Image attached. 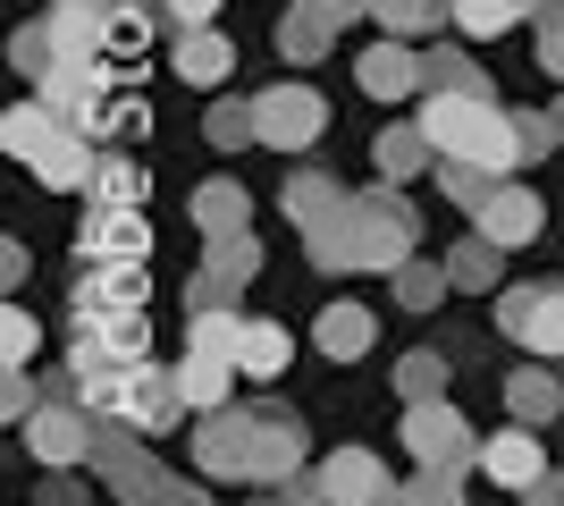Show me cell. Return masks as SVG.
<instances>
[{
    "label": "cell",
    "mask_w": 564,
    "mask_h": 506,
    "mask_svg": "<svg viewBox=\"0 0 564 506\" xmlns=\"http://www.w3.org/2000/svg\"><path fill=\"white\" fill-rule=\"evenodd\" d=\"M354 228H362V270H379V279H397V262L422 254V212L397 194V177L354 194Z\"/></svg>",
    "instance_id": "1"
},
{
    "label": "cell",
    "mask_w": 564,
    "mask_h": 506,
    "mask_svg": "<svg viewBox=\"0 0 564 506\" xmlns=\"http://www.w3.org/2000/svg\"><path fill=\"white\" fill-rule=\"evenodd\" d=\"M270 498H321V506H379L397 498V482H388V464L371 456V448H329V456L312 464V473H295V482H279Z\"/></svg>",
    "instance_id": "2"
},
{
    "label": "cell",
    "mask_w": 564,
    "mask_h": 506,
    "mask_svg": "<svg viewBox=\"0 0 564 506\" xmlns=\"http://www.w3.org/2000/svg\"><path fill=\"white\" fill-rule=\"evenodd\" d=\"M18 431H25V448H34V464L68 473V464H94V448H101V413L85 406V397H68V388H51V406H34Z\"/></svg>",
    "instance_id": "3"
},
{
    "label": "cell",
    "mask_w": 564,
    "mask_h": 506,
    "mask_svg": "<svg viewBox=\"0 0 564 506\" xmlns=\"http://www.w3.org/2000/svg\"><path fill=\"white\" fill-rule=\"evenodd\" d=\"M253 279H261V237H253V228L203 237V270H194V288H186V313H203V304H236Z\"/></svg>",
    "instance_id": "4"
},
{
    "label": "cell",
    "mask_w": 564,
    "mask_h": 506,
    "mask_svg": "<svg viewBox=\"0 0 564 506\" xmlns=\"http://www.w3.org/2000/svg\"><path fill=\"white\" fill-rule=\"evenodd\" d=\"M110 85H118V76H110V51H94V60H59V68H51L34 94H43L68 127L101 136V119H110Z\"/></svg>",
    "instance_id": "5"
},
{
    "label": "cell",
    "mask_w": 564,
    "mask_h": 506,
    "mask_svg": "<svg viewBox=\"0 0 564 506\" xmlns=\"http://www.w3.org/2000/svg\"><path fill=\"white\" fill-rule=\"evenodd\" d=\"M404 448H413V464H447V473H471V464H480V439H471V422L447 397L404 406Z\"/></svg>",
    "instance_id": "6"
},
{
    "label": "cell",
    "mask_w": 564,
    "mask_h": 506,
    "mask_svg": "<svg viewBox=\"0 0 564 506\" xmlns=\"http://www.w3.org/2000/svg\"><path fill=\"white\" fill-rule=\"evenodd\" d=\"M186 388H177V372H161V363L143 355V363H127V406L110 413V422H135L143 439H161V431H177L186 422Z\"/></svg>",
    "instance_id": "7"
},
{
    "label": "cell",
    "mask_w": 564,
    "mask_h": 506,
    "mask_svg": "<svg viewBox=\"0 0 564 506\" xmlns=\"http://www.w3.org/2000/svg\"><path fill=\"white\" fill-rule=\"evenodd\" d=\"M194 464L212 482H253V413L245 406H212L194 422Z\"/></svg>",
    "instance_id": "8"
},
{
    "label": "cell",
    "mask_w": 564,
    "mask_h": 506,
    "mask_svg": "<svg viewBox=\"0 0 564 506\" xmlns=\"http://www.w3.org/2000/svg\"><path fill=\"white\" fill-rule=\"evenodd\" d=\"M253 110H261V144L270 152H304L329 127V101L312 85H270V94H253Z\"/></svg>",
    "instance_id": "9"
},
{
    "label": "cell",
    "mask_w": 564,
    "mask_h": 506,
    "mask_svg": "<svg viewBox=\"0 0 564 506\" xmlns=\"http://www.w3.org/2000/svg\"><path fill=\"white\" fill-rule=\"evenodd\" d=\"M354 85H362L371 101H413L430 85V68H422V51L404 43V34H379V43L354 60Z\"/></svg>",
    "instance_id": "10"
},
{
    "label": "cell",
    "mask_w": 564,
    "mask_h": 506,
    "mask_svg": "<svg viewBox=\"0 0 564 506\" xmlns=\"http://www.w3.org/2000/svg\"><path fill=\"white\" fill-rule=\"evenodd\" d=\"M76 254H85V262H143V254H152L143 203H94V219L76 228Z\"/></svg>",
    "instance_id": "11"
},
{
    "label": "cell",
    "mask_w": 564,
    "mask_h": 506,
    "mask_svg": "<svg viewBox=\"0 0 564 506\" xmlns=\"http://www.w3.org/2000/svg\"><path fill=\"white\" fill-rule=\"evenodd\" d=\"M94 464H101V482H110L118 498H161V473H169V464L143 456V431H135V422H101Z\"/></svg>",
    "instance_id": "12"
},
{
    "label": "cell",
    "mask_w": 564,
    "mask_h": 506,
    "mask_svg": "<svg viewBox=\"0 0 564 506\" xmlns=\"http://www.w3.org/2000/svg\"><path fill=\"white\" fill-rule=\"evenodd\" d=\"M304 473V422L286 406H253V482L261 489H279Z\"/></svg>",
    "instance_id": "13"
},
{
    "label": "cell",
    "mask_w": 564,
    "mask_h": 506,
    "mask_svg": "<svg viewBox=\"0 0 564 506\" xmlns=\"http://www.w3.org/2000/svg\"><path fill=\"white\" fill-rule=\"evenodd\" d=\"M471 228H480V237H497L506 254H522V245H540V228H547V203H540L531 186H497L489 203L471 212Z\"/></svg>",
    "instance_id": "14"
},
{
    "label": "cell",
    "mask_w": 564,
    "mask_h": 506,
    "mask_svg": "<svg viewBox=\"0 0 564 506\" xmlns=\"http://www.w3.org/2000/svg\"><path fill=\"white\" fill-rule=\"evenodd\" d=\"M101 136H85V127H59V136H51L43 152H34V177H43L51 194H85L94 186V169H101Z\"/></svg>",
    "instance_id": "15"
},
{
    "label": "cell",
    "mask_w": 564,
    "mask_h": 506,
    "mask_svg": "<svg viewBox=\"0 0 564 506\" xmlns=\"http://www.w3.org/2000/svg\"><path fill=\"white\" fill-rule=\"evenodd\" d=\"M480 473H489L497 489H531V482L547 473L540 431H531V422H514V431H489V439H480Z\"/></svg>",
    "instance_id": "16"
},
{
    "label": "cell",
    "mask_w": 564,
    "mask_h": 506,
    "mask_svg": "<svg viewBox=\"0 0 564 506\" xmlns=\"http://www.w3.org/2000/svg\"><path fill=\"white\" fill-rule=\"evenodd\" d=\"M110 25H118L110 0H51V43H59V60H94V51H110Z\"/></svg>",
    "instance_id": "17"
},
{
    "label": "cell",
    "mask_w": 564,
    "mask_h": 506,
    "mask_svg": "<svg viewBox=\"0 0 564 506\" xmlns=\"http://www.w3.org/2000/svg\"><path fill=\"white\" fill-rule=\"evenodd\" d=\"M169 68H177V85H228L236 76V43L219 34V25H177Z\"/></svg>",
    "instance_id": "18"
},
{
    "label": "cell",
    "mask_w": 564,
    "mask_h": 506,
    "mask_svg": "<svg viewBox=\"0 0 564 506\" xmlns=\"http://www.w3.org/2000/svg\"><path fill=\"white\" fill-rule=\"evenodd\" d=\"M506 413H514V422H531V431H547V422L564 413V380H556V363H547V355L506 372Z\"/></svg>",
    "instance_id": "19"
},
{
    "label": "cell",
    "mask_w": 564,
    "mask_h": 506,
    "mask_svg": "<svg viewBox=\"0 0 564 506\" xmlns=\"http://www.w3.org/2000/svg\"><path fill=\"white\" fill-rule=\"evenodd\" d=\"M371 337H379L371 304H346V295L321 304V321H312V346H321L329 363H362V355H371Z\"/></svg>",
    "instance_id": "20"
},
{
    "label": "cell",
    "mask_w": 564,
    "mask_h": 506,
    "mask_svg": "<svg viewBox=\"0 0 564 506\" xmlns=\"http://www.w3.org/2000/svg\"><path fill=\"white\" fill-rule=\"evenodd\" d=\"M304 262L312 270H362V228H354V203H337V212H321L304 228Z\"/></svg>",
    "instance_id": "21"
},
{
    "label": "cell",
    "mask_w": 564,
    "mask_h": 506,
    "mask_svg": "<svg viewBox=\"0 0 564 506\" xmlns=\"http://www.w3.org/2000/svg\"><path fill=\"white\" fill-rule=\"evenodd\" d=\"M329 43H337V18H329V9H312V0H286V18H279V60L312 68V60H321Z\"/></svg>",
    "instance_id": "22"
},
{
    "label": "cell",
    "mask_w": 564,
    "mask_h": 506,
    "mask_svg": "<svg viewBox=\"0 0 564 506\" xmlns=\"http://www.w3.org/2000/svg\"><path fill=\"white\" fill-rule=\"evenodd\" d=\"M186 219L203 228V237H228V228H245V219H253V194L236 186V177H203V186H194V203H186Z\"/></svg>",
    "instance_id": "23"
},
{
    "label": "cell",
    "mask_w": 564,
    "mask_h": 506,
    "mask_svg": "<svg viewBox=\"0 0 564 506\" xmlns=\"http://www.w3.org/2000/svg\"><path fill=\"white\" fill-rule=\"evenodd\" d=\"M169 372H177V388H186V406H194V413L228 406V388H236V363H228V355H203V346H186Z\"/></svg>",
    "instance_id": "24"
},
{
    "label": "cell",
    "mask_w": 564,
    "mask_h": 506,
    "mask_svg": "<svg viewBox=\"0 0 564 506\" xmlns=\"http://www.w3.org/2000/svg\"><path fill=\"white\" fill-rule=\"evenodd\" d=\"M59 127H68V119H59V110H51V101L34 94V101H9V119H0V144H9V161H25V169H34V152H43L51 136H59Z\"/></svg>",
    "instance_id": "25"
},
{
    "label": "cell",
    "mask_w": 564,
    "mask_h": 506,
    "mask_svg": "<svg viewBox=\"0 0 564 506\" xmlns=\"http://www.w3.org/2000/svg\"><path fill=\"white\" fill-rule=\"evenodd\" d=\"M371 161H379V177H397V186H404V177H422V169L438 161V144H430L422 119H404V127H388V136L371 144Z\"/></svg>",
    "instance_id": "26"
},
{
    "label": "cell",
    "mask_w": 564,
    "mask_h": 506,
    "mask_svg": "<svg viewBox=\"0 0 564 506\" xmlns=\"http://www.w3.org/2000/svg\"><path fill=\"white\" fill-rule=\"evenodd\" d=\"M379 34H404V43H422V34H447L455 25V0H371Z\"/></svg>",
    "instance_id": "27"
},
{
    "label": "cell",
    "mask_w": 564,
    "mask_h": 506,
    "mask_svg": "<svg viewBox=\"0 0 564 506\" xmlns=\"http://www.w3.org/2000/svg\"><path fill=\"white\" fill-rule=\"evenodd\" d=\"M279 203H286V219H295V228H312L321 212H337V203H354V194L337 186L329 169H295V177L279 186Z\"/></svg>",
    "instance_id": "28"
},
{
    "label": "cell",
    "mask_w": 564,
    "mask_h": 506,
    "mask_svg": "<svg viewBox=\"0 0 564 506\" xmlns=\"http://www.w3.org/2000/svg\"><path fill=\"white\" fill-rule=\"evenodd\" d=\"M522 18H540V0H455V34H464V43H497V34L522 25Z\"/></svg>",
    "instance_id": "29"
},
{
    "label": "cell",
    "mask_w": 564,
    "mask_h": 506,
    "mask_svg": "<svg viewBox=\"0 0 564 506\" xmlns=\"http://www.w3.org/2000/svg\"><path fill=\"white\" fill-rule=\"evenodd\" d=\"M245 380H279L286 363H295V337H286V321H245Z\"/></svg>",
    "instance_id": "30"
},
{
    "label": "cell",
    "mask_w": 564,
    "mask_h": 506,
    "mask_svg": "<svg viewBox=\"0 0 564 506\" xmlns=\"http://www.w3.org/2000/svg\"><path fill=\"white\" fill-rule=\"evenodd\" d=\"M497 186H506V177H497V169L464 161V152H438V194H447L455 212H480V203H489Z\"/></svg>",
    "instance_id": "31"
},
{
    "label": "cell",
    "mask_w": 564,
    "mask_h": 506,
    "mask_svg": "<svg viewBox=\"0 0 564 506\" xmlns=\"http://www.w3.org/2000/svg\"><path fill=\"white\" fill-rule=\"evenodd\" d=\"M186 346H203V355H245V313H236V304H203V313L186 321ZM236 372H245V363H236Z\"/></svg>",
    "instance_id": "32"
},
{
    "label": "cell",
    "mask_w": 564,
    "mask_h": 506,
    "mask_svg": "<svg viewBox=\"0 0 564 506\" xmlns=\"http://www.w3.org/2000/svg\"><path fill=\"white\" fill-rule=\"evenodd\" d=\"M447 270H455V288H497V279H506V245L471 228L464 245H447Z\"/></svg>",
    "instance_id": "33"
},
{
    "label": "cell",
    "mask_w": 564,
    "mask_h": 506,
    "mask_svg": "<svg viewBox=\"0 0 564 506\" xmlns=\"http://www.w3.org/2000/svg\"><path fill=\"white\" fill-rule=\"evenodd\" d=\"M203 144H212V152L261 144V110H253V101H212V110H203Z\"/></svg>",
    "instance_id": "34"
},
{
    "label": "cell",
    "mask_w": 564,
    "mask_h": 506,
    "mask_svg": "<svg viewBox=\"0 0 564 506\" xmlns=\"http://www.w3.org/2000/svg\"><path fill=\"white\" fill-rule=\"evenodd\" d=\"M438 295H455L447 254H438V262H422V254H413V262H397V304H404V313H430Z\"/></svg>",
    "instance_id": "35"
},
{
    "label": "cell",
    "mask_w": 564,
    "mask_h": 506,
    "mask_svg": "<svg viewBox=\"0 0 564 506\" xmlns=\"http://www.w3.org/2000/svg\"><path fill=\"white\" fill-rule=\"evenodd\" d=\"M9 68H18L25 85H43V76L59 68V43H51V18H34V25H18V34H9Z\"/></svg>",
    "instance_id": "36"
},
{
    "label": "cell",
    "mask_w": 564,
    "mask_h": 506,
    "mask_svg": "<svg viewBox=\"0 0 564 506\" xmlns=\"http://www.w3.org/2000/svg\"><path fill=\"white\" fill-rule=\"evenodd\" d=\"M397 397H404V406H422V397H447V355H438V346H413V355L397 363Z\"/></svg>",
    "instance_id": "37"
},
{
    "label": "cell",
    "mask_w": 564,
    "mask_h": 506,
    "mask_svg": "<svg viewBox=\"0 0 564 506\" xmlns=\"http://www.w3.org/2000/svg\"><path fill=\"white\" fill-rule=\"evenodd\" d=\"M522 346L547 363H564V279H547V295L531 304V330H522Z\"/></svg>",
    "instance_id": "38"
},
{
    "label": "cell",
    "mask_w": 564,
    "mask_h": 506,
    "mask_svg": "<svg viewBox=\"0 0 564 506\" xmlns=\"http://www.w3.org/2000/svg\"><path fill=\"white\" fill-rule=\"evenodd\" d=\"M94 203H143V161H127V152H101V169H94Z\"/></svg>",
    "instance_id": "39"
},
{
    "label": "cell",
    "mask_w": 564,
    "mask_h": 506,
    "mask_svg": "<svg viewBox=\"0 0 564 506\" xmlns=\"http://www.w3.org/2000/svg\"><path fill=\"white\" fill-rule=\"evenodd\" d=\"M422 68H430V85H438V94H489V76L471 68V51H455V43H438Z\"/></svg>",
    "instance_id": "40"
},
{
    "label": "cell",
    "mask_w": 564,
    "mask_h": 506,
    "mask_svg": "<svg viewBox=\"0 0 564 506\" xmlns=\"http://www.w3.org/2000/svg\"><path fill=\"white\" fill-rule=\"evenodd\" d=\"M101 346H110V355L118 363H143V355H152V330H143V304H127V313H110V321H101Z\"/></svg>",
    "instance_id": "41"
},
{
    "label": "cell",
    "mask_w": 564,
    "mask_h": 506,
    "mask_svg": "<svg viewBox=\"0 0 564 506\" xmlns=\"http://www.w3.org/2000/svg\"><path fill=\"white\" fill-rule=\"evenodd\" d=\"M397 498H413V506H455V498H464V473H447V464H422L413 482H397Z\"/></svg>",
    "instance_id": "42"
},
{
    "label": "cell",
    "mask_w": 564,
    "mask_h": 506,
    "mask_svg": "<svg viewBox=\"0 0 564 506\" xmlns=\"http://www.w3.org/2000/svg\"><path fill=\"white\" fill-rule=\"evenodd\" d=\"M514 136H522V169H531V161H547V152H564L556 110H514Z\"/></svg>",
    "instance_id": "43"
},
{
    "label": "cell",
    "mask_w": 564,
    "mask_h": 506,
    "mask_svg": "<svg viewBox=\"0 0 564 506\" xmlns=\"http://www.w3.org/2000/svg\"><path fill=\"white\" fill-rule=\"evenodd\" d=\"M34 355H43L34 313H25V304H9V313H0V363H34Z\"/></svg>",
    "instance_id": "44"
},
{
    "label": "cell",
    "mask_w": 564,
    "mask_h": 506,
    "mask_svg": "<svg viewBox=\"0 0 564 506\" xmlns=\"http://www.w3.org/2000/svg\"><path fill=\"white\" fill-rule=\"evenodd\" d=\"M547 295V279H531V288H497V330L522 346V330H531V304Z\"/></svg>",
    "instance_id": "45"
},
{
    "label": "cell",
    "mask_w": 564,
    "mask_h": 506,
    "mask_svg": "<svg viewBox=\"0 0 564 506\" xmlns=\"http://www.w3.org/2000/svg\"><path fill=\"white\" fill-rule=\"evenodd\" d=\"M531 25H540V68L564 85V0H540V18H531Z\"/></svg>",
    "instance_id": "46"
},
{
    "label": "cell",
    "mask_w": 564,
    "mask_h": 506,
    "mask_svg": "<svg viewBox=\"0 0 564 506\" xmlns=\"http://www.w3.org/2000/svg\"><path fill=\"white\" fill-rule=\"evenodd\" d=\"M143 127H152V110H143V101H118L110 119H101V144H135Z\"/></svg>",
    "instance_id": "47"
},
{
    "label": "cell",
    "mask_w": 564,
    "mask_h": 506,
    "mask_svg": "<svg viewBox=\"0 0 564 506\" xmlns=\"http://www.w3.org/2000/svg\"><path fill=\"white\" fill-rule=\"evenodd\" d=\"M25 372H34V363H9V380H0V413H9V422H25V413H34V388H25Z\"/></svg>",
    "instance_id": "48"
},
{
    "label": "cell",
    "mask_w": 564,
    "mask_h": 506,
    "mask_svg": "<svg viewBox=\"0 0 564 506\" xmlns=\"http://www.w3.org/2000/svg\"><path fill=\"white\" fill-rule=\"evenodd\" d=\"M161 18H169V25H212L219 0H161Z\"/></svg>",
    "instance_id": "49"
},
{
    "label": "cell",
    "mask_w": 564,
    "mask_h": 506,
    "mask_svg": "<svg viewBox=\"0 0 564 506\" xmlns=\"http://www.w3.org/2000/svg\"><path fill=\"white\" fill-rule=\"evenodd\" d=\"M203 482H212V473H203ZM203 482H186V473H161V498H177V506H203V498H212Z\"/></svg>",
    "instance_id": "50"
},
{
    "label": "cell",
    "mask_w": 564,
    "mask_h": 506,
    "mask_svg": "<svg viewBox=\"0 0 564 506\" xmlns=\"http://www.w3.org/2000/svg\"><path fill=\"white\" fill-rule=\"evenodd\" d=\"M522 498H531V506H564V473H556V464H547V473H540V482H531V489H522Z\"/></svg>",
    "instance_id": "51"
},
{
    "label": "cell",
    "mask_w": 564,
    "mask_h": 506,
    "mask_svg": "<svg viewBox=\"0 0 564 506\" xmlns=\"http://www.w3.org/2000/svg\"><path fill=\"white\" fill-rule=\"evenodd\" d=\"M312 9H329L337 25H354V18H371V0H312Z\"/></svg>",
    "instance_id": "52"
},
{
    "label": "cell",
    "mask_w": 564,
    "mask_h": 506,
    "mask_svg": "<svg viewBox=\"0 0 564 506\" xmlns=\"http://www.w3.org/2000/svg\"><path fill=\"white\" fill-rule=\"evenodd\" d=\"M547 110H556V136H564V94H556V101H547Z\"/></svg>",
    "instance_id": "53"
},
{
    "label": "cell",
    "mask_w": 564,
    "mask_h": 506,
    "mask_svg": "<svg viewBox=\"0 0 564 506\" xmlns=\"http://www.w3.org/2000/svg\"><path fill=\"white\" fill-rule=\"evenodd\" d=\"M118 9H161V0H118Z\"/></svg>",
    "instance_id": "54"
}]
</instances>
